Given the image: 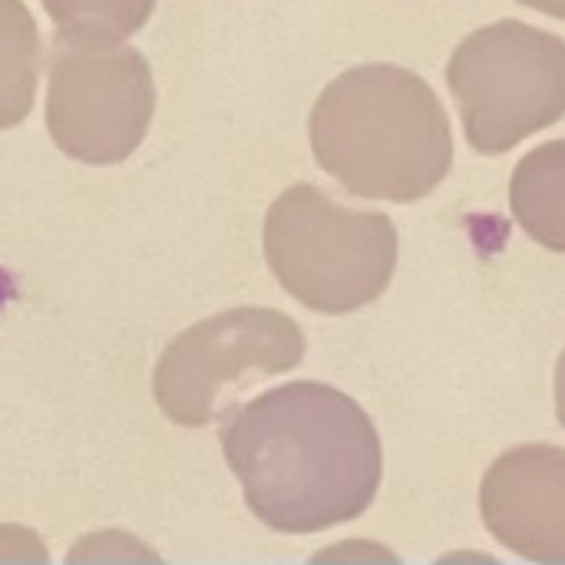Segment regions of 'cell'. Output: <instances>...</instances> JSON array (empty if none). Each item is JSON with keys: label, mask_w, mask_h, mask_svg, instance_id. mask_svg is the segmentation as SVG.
Masks as SVG:
<instances>
[{"label": "cell", "mask_w": 565, "mask_h": 565, "mask_svg": "<svg viewBox=\"0 0 565 565\" xmlns=\"http://www.w3.org/2000/svg\"><path fill=\"white\" fill-rule=\"evenodd\" d=\"M556 417L565 427V351L563 358H559V364H556Z\"/></svg>", "instance_id": "obj_11"}, {"label": "cell", "mask_w": 565, "mask_h": 565, "mask_svg": "<svg viewBox=\"0 0 565 565\" xmlns=\"http://www.w3.org/2000/svg\"><path fill=\"white\" fill-rule=\"evenodd\" d=\"M262 245L278 285L318 315H351L377 301L401 255L391 215L348 209L311 182L271 202Z\"/></svg>", "instance_id": "obj_3"}, {"label": "cell", "mask_w": 565, "mask_h": 565, "mask_svg": "<svg viewBox=\"0 0 565 565\" xmlns=\"http://www.w3.org/2000/svg\"><path fill=\"white\" fill-rule=\"evenodd\" d=\"M222 454L255 520L285 536L358 520L384 480L371 414L321 381H291L242 404L222 427Z\"/></svg>", "instance_id": "obj_1"}, {"label": "cell", "mask_w": 565, "mask_h": 565, "mask_svg": "<svg viewBox=\"0 0 565 565\" xmlns=\"http://www.w3.org/2000/svg\"><path fill=\"white\" fill-rule=\"evenodd\" d=\"M311 152L351 195L420 202L454 169L450 116L434 86L394 63L331 79L311 109Z\"/></svg>", "instance_id": "obj_2"}, {"label": "cell", "mask_w": 565, "mask_h": 565, "mask_svg": "<svg viewBox=\"0 0 565 565\" xmlns=\"http://www.w3.org/2000/svg\"><path fill=\"white\" fill-rule=\"evenodd\" d=\"M480 516L520 559L565 565V447L507 450L480 483Z\"/></svg>", "instance_id": "obj_7"}, {"label": "cell", "mask_w": 565, "mask_h": 565, "mask_svg": "<svg viewBox=\"0 0 565 565\" xmlns=\"http://www.w3.org/2000/svg\"><path fill=\"white\" fill-rule=\"evenodd\" d=\"M156 116L146 56L103 36L56 33L46 83V132L60 152L86 166L129 159Z\"/></svg>", "instance_id": "obj_5"}, {"label": "cell", "mask_w": 565, "mask_h": 565, "mask_svg": "<svg viewBox=\"0 0 565 565\" xmlns=\"http://www.w3.org/2000/svg\"><path fill=\"white\" fill-rule=\"evenodd\" d=\"M56 23V33L122 40L142 30L156 10V0H40Z\"/></svg>", "instance_id": "obj_10"}, {"label": "cell", "mask_w": 565, "mask_h": 565, "mask_svg": "<svg viewBox=\"0 0 565 565\" xmlns=\"http://www.w3.org/2000/svg\"><path fill=\"white\" fill-rule=\"evenodd\" d=\"M305 334L275 308H232L182 331L152 371V397L179 427H209L228 414L252 377L288 374L305 361Z\"/></svg>", "instance_id": "obj_6"}, {"label": "cell", "mask_w": 565, "mask_h": 565, "mask_svg": "<svg viewBox=\"0 0 565 565\" xmlns=\"http://www.w3.org/2000/svg\"><path fill=\"white\" fill-rule=\"evenodd\" d=\"M510 209L533 242L565 255V139L543 142L516 162Z\"/></svg>", "instance_id": "obj_8"}, {"label": "cell", "mask_w": 565, "mask_h": 565, "mask_svg": "<svg viewBox=\"0 0 565 565\" xmlns=\"http://www.w3.org/2000/svg\"><path fill=\"white\" fill-rule=\"evenodd\" d=\"M447 86L467 142L503 156L565 116V40L523 20H497L460 40Z\"/></svg>", "instance_id": "obj_4"}, {"label": "cell", "mask_w": 565, "mask_h": 565, "mask_svg": "<svg viewBox=\"0 0 565 565\" xmlns=\"http://www.w3.org/2000/svg\"><path fill=\"white\" fill-rule=\"evenodd\" d=\"M520 3H526V7H533V10H540L546 17L565 20V0H520Z\"/></svg>", "instance_id": "obj_12"}, {"label": "cell", "mask_w": 565, "mask_h": 565, "mask_svg": "<svg viewBox=\"0 0 565 565\" xmlns=\"http://www.w3.org/2000/svg\"><path fill=\"white\" fill-rule=\"evenodd\" d=\"M40 30L23 0H0V129L23 122L36 96Z\"/></svg>", "instance_id": "obj_9"}]
</instances>
